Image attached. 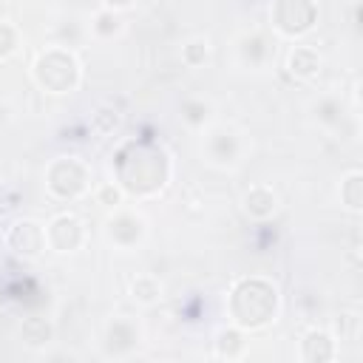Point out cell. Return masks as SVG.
I'll use <instances>...</instances> for the list:
<instances>
[{"instance_id": "8", "label": "cell", "mask_w": 363, "mask_h": 363, "mask_svg": "<svg viewBox=\"0 0 363 363\" xmlns=\"http://www.w3.org/2000/svg\"><path fill=\"white\" fill-rule=\"evenodd\" d=\"M332 354H335V346H332V337L326 335V332H309L306 337H303V352H301V357L303 360H309V363H320V360H332Z\"/></svg>"}, {"instance_id": "4", "label": "cell", "mask_w": 363, "mask_h": 363, "mask_svg": "<svg viewBox=\"0 0 363 363\" xmlns=\"http://www.w3.org/2000/svg\"><path fill=\"white\" fill-rule=\"evenodd\" d=\"M272 17H275V28L281 34L298 37V34H303V31L312 28L318 11H315V3L312 0H278Z\"/></svg>"}, {"instance_id": "14", "label": "cell", "mask_w": 363, "mask_h": 363, "mask_svg": "<svg viewBox=\"0 0 363 363\" xmlns=\"http://www.w3.org/2000/svg\"><path fill=\"white\" fill-rule=\"evenodd\" d=\"M17 48V31L9 23H0V57H9Z\"/></svg>"}, {"instance_id": "2", "label": "cell", "mask_w": 363, "mask_h": 363, "mask_svg": "<svg viewBox=\"0 0 363 363\" xmlns=\"http://www.w3.org/2000/svg\"><path fill=\"white\" fill-rule=\"evenodd\" d=\"M34 77H37V82L45 91H51V94H68V91H74V85L79 79V65H77V60L68 51L51 48L45 54H40V60L34 65Z\"/></svg>"}, {"instance_id": "3", "label": "cell", "mask_w": 363, "mask_h": 363, "mask_svg": "<svg viewBox=\"0 0 363 363\" xmlns=\"http://www.w3.org/2000/svg\"><path fill=\"white\" fill-rule=\"evenodd\" d=\"M88 187V170L79 159H57L48 167V190L60 199H74Z\"/></svg>"}, {"instance_id": "1", "label": "cell", "mask_w": 363, "mask_h": 363, "mask_svg": "<svg viewBox=\"0 0 363 363\" xmlns=\"http://www.w3.org/2000/svg\"><path fill=\"white\" fill-rule=\"evenodd\" d=\"M233 320L244 329H258L275 320L278 312V289L264 278H244L235 284L230 298Z\"/></svg>"}, {"instance_id": "16", "label": "cell", "mask_w": 363, "mask_h": 363, "mask_svg": "<svg viewBox=\"0 0 363 363\" xmlns=\"http://www.w3.org/2000/svg\"><path fill=\"white\" fill-rule=\"evenodd\" d=\"M105 6H108L111 11H122V9H130L133 0H105Z\"/></svg>"}, {"instance_id": "6", "label": "cell", "mask_w": 363, "mask_h": 363, "mask_svg": "<svg viewBox=\"0 0 363 363\" xmlns=\"http://www.w3.org/2000/svg\"><path fill=\"white\" fill-rule=\"evenodd\" d=\"M45 244L57 252H74L82 244V224L79 218L62 213L57 218H51V224L45 227Z\"/></svg>"}, {"instance_id": "7", "label": "cell", "mask_w": 363, "mask_h": 363, "mask_svg": "<svg viewBox=\"0 0 363 363\" xmlns=\"http://www.w3.org/2000/svg\"><path fill=\"white\" fill-rule=\"evenodd\" d=\"M286 68H289V74L292 77H298V79H312L318 71H320V57L312 51V48H295L292 54H289V60H286Z\"/></svg>"}, {"instance_id": "15", "label": "cell", "mask_w": 363, "mask_h": 363, "mask_svg": "<svg viewBox=\"0 0 363 363\" xmlns=\"http://www.w3.org/2000/svg\"><path fill=\"white\" fill-rule=\"evenodd\" d=\"M119 199H122V193H119V187H113V184H105V187L99 190V201L108 204V207H116Z\"/></svg>"}, {"instance_id": "5", "label": "cell", "mask_w": 363, "mask_h": 363, "mask_svg": "<svg viewBox=\"0 0 363 363\" xmlns=\"http://www.w3.org/2000/svg\"><path fill=\"white\" fill-rule=\"evenodd\" d=\"M6 244L23 258H37L45 250V230L37 221L23 218V221L11 224V230L6 233Z\"/></svg>"}, {"instance_id": "10", "label": "cell", "mask_w": 363, "mask_h": 363, "mask_svg": "<svg viewBox=\"0 0 363 363\" xmlns=\"http://www.w3.org/2000/svg\"><path fill=\"white\" fill-rule=\"evenodd\" d=\"M130 292H133V298H136L139 303H156V301L162 298V286H159V281H156L153 275L136 278L133 286H130Z\"/></svg>"}, {"instance_id": "9", "label": "cell", "mask_w": 363, "mask_h": 363, "mask_svg": "<svg viewBox=\"0 0 363 363\" xmlns=\"http://www.w3.org/2000/svg\"><path fill=\"white\" fill-rule=\"evenodd\" d=\"M244 210L252 216V218H267L275 213V193L269 187H252L247 196H244Z\"/></svg>"}, {"instance_id": "11", "label": "cell", "mask_w": 363, "mask_h": 363, "mask_svg": "<svg viewBox=\"0 0 363 363\" xmlns=\"http://www.w3.org/2000/svg\"><path fill=\"white\" fill-rule=\"evenodd\" d=\"M360 179H363V176L354 170V173H349V176L340 182V196H343V201H346V207H349V210H360V204H363Z\"/></svg>"}, {"instance_id": "13", "label": "cell", "mask_w": 363, "mask_h": 363, "mask_svg": "<svg viewBox=\"0 0 363 363\" xmlns=\"http://www.w3.org/2000/svg\"><path fill=\"white\" fill-rule=\"evenodd\" d=\"M182 57H184L187 65H201V62L207 60V40H190V43L184 45Z\"/></svg>"}, {"instance_id": "12", "label": "cell", "mask_w": 363, "mask_h": 363, "mask_svg": "<svg viewBox=\"0 0 363 363\" xmlns=\"http://www.w3.org/2000/svg\"><path fill=\"white\" fill-rule=\"evenodd\" d=\"M216 346H218V354H221V357H233V352H235V357H238L241 349H244V337H241L238 329H224V332H218Z\"/></svg>"}]
</instances>
